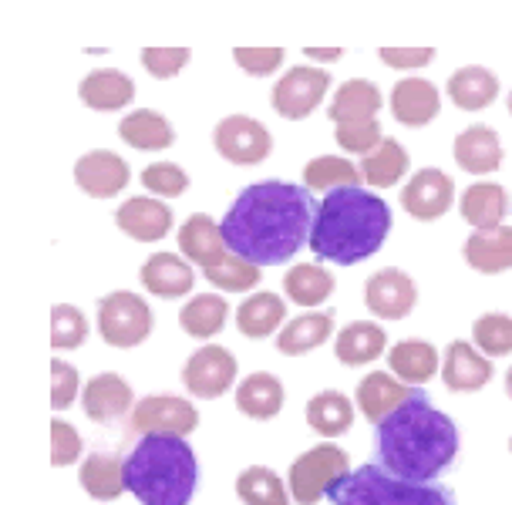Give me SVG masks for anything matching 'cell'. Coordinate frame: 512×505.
Listing matches in <instances>:
<instances>
[{
	"label": "cell",
	"instance_id": "cell-23",
	"mask_svg": "<svg viewBox=\"0 0 512 505\" xmlns=\"http://www.w3.org/2000/svg\"><path fill=\"white\" fill-rule=\"evenodd\" d=\"M462 256L475 273H506L512 266V226L475 229L462 246Z\"/></svg>",
	"mask_w": 512,
	"mask_h": 505
},
{
	"label": "cell",
	"instance_id": "cell-40",
	"mask_svg": "<svg viewBox=\"0 0 512 505\" xmlns=\"http://www.w3.org/2000/svg\"><path fill=\"white\" fill-rule=\"evenodd\" d=\"M361 169L347 159H337V155H317L304 165V186L334 192V189H347V186H358Z\"/></svg>",
	"mask_w": 512,
	"mask_h": 505
},
{
	"label": "cell",
	"instance_id": "cell-36",
	"mask_svg": "<svg viewBox=\"0 0 512 505\" xmlns=\"http://www.w3.org/2000/svg\"><path fill=\"white\" fill-rule=\"evenodd\" d=\"M307 425L324 438L344 435L354 425V404L341 391H320L307 401Z\"/></svg>",
	"mask_w": 512,
	"mask_h": 505
},
{
	"label": "cell",
	"instance_id": "cell-41",
	"mask_svg": "<svg viewBox=\"0 0 512 505\" xmlns=\"http://www.w3.org/2000/svg\"><path fill=\"white\" fill-rule=\"evenodd\" d=\"M88 337V320L71 303H58L51 310V347L54 351H75Z\"/></svg>",
	"mask_w": 512,
	"mask_h": 505
},
{
	"label": "cell",
	"instance_id": "cell-4",
	"mask_svg": "<svg viewBox=\"0 0 512 505\" xmlns=\"http://www.w3.org/2000/svg\"><path fill=\"white\" fill-rule=\"evenodd\" d=\"M199 462L182 435H142L125 458V485L142 505H189Z\"/></svg>",
	"mask_w": 512,
	"mask_h": 505
},
{
	"label": "cell",
	"instance_id": "cell-9",
	"mask_svg": "<svg viewBox=\"0 0 512 505\" xmlns=\"http://www.w3.org/2000/svg\"><path fill=\"white\" fill-rule=\"evenodd\" d=\"M327 88H331L327 71L310 68V64H297V68H290L287 75L277 78V85H273V95H270L273 112L280 118H290V122H300V118H307L320 101H324Z\"/></svg>",
	"mask_w": 512,
	"mask_h": 505
},
{
	"label": "cell",
	"instance_id": "cell-47",
	"mask_svg": "<svg viewBox=\"0 0 512 505\" xmlns=\"http://www.w3.org/2000/svg\"><path fill=\"white\" fill-rule=\"evenodd\" d=\"M233 61L240 64L246 75L267 78L283 64V51L280 48H236Z\"/></svg>",
	"mask_w": 512,
	"mask_h": 505
},
{
	"label": "cell",
	"instance_id": "cell-6",
	"mask_svg": "<svg viewBox=\"0 0 512 505\" xmlns=\"http://www.w3.org/2000/svg\"><path fill=\"white\" fill-rule=\"evenodd\" d=\"M334 505H459L452 489L438 482H411L381 465H361L347 472L327 492Z\"/></svg>",
	"mask_w": 512,
	"mask_h": 505
},
{
	"label": "cell",
	"instance_id": "cell-25",
	"mask_svg": "<svg viewBox=\"0 0 512 505\" xmlns=\"http://www.w3.org/2000/svg\"><path fill=\"white\" fill-rule=\"evenodd\" d=\"M391 374L408 384V388H425L428 381L438 374V351L428 341H418V337H408V341H398L388 354Z\"/></svg>",
	"mask_w": 512,
	"mask_h": 505
},
{
	"label": "cell",
	"instance_id": "cell-27",
	"mask_svg": "<svg viewBox=\"0 0 512 505\" xmlns=\"http://www.w3.org/2000/svg\"><path fill=\"white\" fill-rule=\"evenodd\" d=\"M78 95L88 108H95V112H118V108H125L128 101L135 98V85L125 71L98 68L81 81Z\"/></svg>",
	"mask_w": 512,
	"mask_h": 505
},
{
	"label": "cell",
	"instance_id": "cell-38",
	"mask_svg": "<svg viewBox=\"0 0 512 505\" xmlns=\"http://www.w3.org/2000/svg\"><path fill=\"white\" fill-rule=\"evenodd\" d=\"M236 495L246 505H290V499H294L280 475L267 465H250L246 472H240Z\"/></svg>",
	"mask_w": 512,
	"mask_h": 505
},
{
	"label": "cell",
	"instance_id": "cell-19",
	"mask_svg": "<svg viewBox=\"0 0 512 505\" xmlns=\"http://www.w3.org/2000/svg\"><path fill=\"white\" fill-rule=\"evenodd\" d=\"M438 108H442V95L425 78H401L391 88V115L408 128L428 125L438 115Z\"/></svg>",
	"mask_w": 512,
	"mask_h": 505
},
{
	"label": "cell",
	"instance_id": "cell-21",
	"mask_svg": "<svg viewBox=\"0 0 512 505\" xmlns=\"http://www.w3.org/2000/svg\"><path fill=\"white\" fill-rule=\"evenodd\" d=\"M142 277V287L155 293V297L162 300H176V297H186L192 290V283H196V273H192V266L182 260L176 253H155L149 260L142 263L139 270Z\"/></svg>",
	"mask_w": 512,
	"mask_h": 505
},
{
	"label": "cell",
	"instance_id": "cell-49",
	"mask_svg": "<svg viewBox=\"0 0 512 505\" xmlns=\"http://www.w3.org/2000/svg\"><path fill=\"white\" fill-rule=\"evenodd\" d=\"M378 58L388 64V68L411 71V68H425V64H432L435 48H381Z\"/></svg>",
	"mask_w": 512,
	"mask_h": 505
},
{
	"label": "cell",
	"instance_id": "cell-16",
	"mask_svg": "<svg viewBox=\"0 0 512 505\" xmlns=\"http://www.w3.org/2000/svg\"><path fill=\"white\" fill-rule=\"evenodd\" d=\"M135 394L128 388V381L122 374H95L85 391H81V408H85V415L91 421H98V425H115V421H122L132 408Z\"/></svg>",
	"mask_w": 512,
	"mask_h": 505
},
{
	"label": "cell",
	"instance_id": "cell-2",
	"mask_svg": "<svg viewBox=\"0 0 512 505\" xmlns=\"http://www.w3.org/2000/svg\"><path fill=\"white\" fill-rule=\"evenodd\" d=\"M378 465L411 482H435L459 455V428L418 388L374 431Z\"/></svg>",
	"mask_w": 512,
	"mask_h": 505
},
{
	"label": "cell",
	"instance_id": "cell-8",
	"mask_svg": "<svg viewBox=\"0 0 512 505\" xmlns=\"http://www.w3.org/2000/svg\"><path fill=\"white\" fill-rule=\"evenodd\" d=\"M347 472H351V462H347L344 448L324 442V445L304 452L294 465H290V479H287L290 495H294L297 505H314L324 499Z\"/></svg>",
	"mask_w": 512,
	"mask_h": 505
},
{
	"label": "cell",
	"instance_id": "cell-34",
	"mask_svg": "<svg viewBox=\"0 0 512 505\" xmlns=\"http://www.w3.org/2000/svg\"><path fill=\"white\" fill-rule=\"evenodd\" d=\"M331 330H334V317L327 314V310H320V314H300L290 320L287 327L280 330V337H277V351L280 354H287V357H300V354H310L314 347H320L331 337Z\"/></svg>",
	"mask_w": 512,
	"mask_h": 505
},
{
	"label": "cell",
	"instance_id": "cell-45",
	"mask_svg": "<svg viewBox=\"0 0 512 505\" xmlns=\"http://www.w3.org/2000/svg\"><path fill=\"white\" fill-rule=\"evenodd\" d=\"M189 58H192L189 48H145L142 51V68L149 71L152 78H172L186 68Z\"/></svg>",
	"mask_w": 512,
	"mask_h": 505
},
{
	"label": "cell",
	"instance_id": "cell-35",
	"mask_svg": "<svg viewBox=\"0 0 512 505\" xmlns=\"http://www.w3.org/2000/svg\"><path fill=\"white\" fill-rule=\"evenodd\" d=\"M226 317H230L226 297H219V293H199V297H192L179 310V327L189 337H196V341H206V337H216L226 327Z\"/></svg>",
	"mask_w": 512,
	"mask_h": 505
},
{
	"label": "cell",
	"instance_id": "cell-10",
	"mask_svg": "<svg viewBox=\"0 0 512 505\" xmlns=\"http://www.w3.org/2000/svg\"><path fill=\"white\" fill-rule=\"evenodd\" d=\"M216 152L233 165H260L273 149L270 128L250 115H230L213 132Z\"/></svg>",
	"mask_w": 512,
	"mask_h": 505
},
{
	"label": "cell",
	"instance_id": "cell-24",
	"mask_svg": "<svg viewBox=\"0 0 512 505\" xmlns=\"http://www.w3.org/2000/svg\"><path fill=\"white\" fill-rule=\"evenodd\" d=\"M455 162L472 176H489L502 165V142L489 125H472L455 139Z\"/></svg>",
	"mask_w": 512,
	"mask_h": 505
},
{
	"label": "cell",
	"instance_id": "cell-43",
	"mask_svg": "<svg viewBox=\"0 0 512 505\" xmlns=\"http://www.w3.org/2000/svg\"><path fill=\"white\" fill-rule=\"evenodd\" d=\"M142 186L162 199H176L189 189V176L176 162H155L142 172Z\"/></svg>",
	"mask_w": 512,
	"mask_h": 505
},
{
	"label": "cell",
	"instance_id": "cell-44",
	"mask_svg": "<svg viewBox=\"0 0 512 505\" xmlns=\"http://www.w3.org/2000/svg\"><path fill=\"white\" fill-rule=\"evenodd\" d=\"M337 132H334V139L337 145H341L344 152H351V155H368L374 152L378 145L384 142V135H381V125L378 122H358V125H334Z\"/></svg>",
	"mask_w": 512,
	"mask_h": 505
},
{
	"label": "cell",
	"instance_id": "cell-11",
	"mask_svg": "<svg viewBox=\"0 0 512 505\" xmlns=\"http://www.w3.org/2000/svg\"><path fill=\"white\" fill-rule=\"evenodd\" d=\"M199 428V411L189 401L172 394H152L142 398L132 411V431L139 435H182Z\"/></svg>",
	"mask_w": 512,
	"mask_h": 505
},
{
	"label": "cell",
	"instance_id": "cell-12",
	"mask_svg": "<svg viewBox=\"0 0 512 505\" xmlns=\"http://www.w3.org/2000/svg\"><path fill=\"white\" fill-rule=\"evenodd\" d=\"M236 381V357L219 344L199 347L182 367V384L196 398H223Z\"/></svg>",
	"mask_w": 512,
	"mask_h": 505
},
{
	"label": "cell",
	"instance_id": "cell-3",
	"mask_svg": "<svg viewBox=\"0 0 512 505\" xmlns=\"http://www.w3.org/2000/svg\"><path fill=\"white\" fill-rule=\"evenodd\" d=\"M391 233V206L361 186L334 189L320 199L310 250L317 260L334 266H354L384 246Z\"/></svg>",
	"mask_w": 512,
	"mask_h": 505
},
{
	"label": "cell",
	"instance_id": "cell-29",
	"mask_svg": "<svg viewBox=\"0 0 512 505\" xmlns=\"http://www.w3.org/2000/svg\"><path fill=\"white\" fill-rule=\"evenodd\" d=\"M78 482H81V489L91 495V499L112 502L122 492H128V485H125V462L118 455L95 452V455H88L85 462H81Z\"/></svg>",
	"mask_w": 512,
	"mask_h": 505
},
{
	"label": "cell",
	"instance_id": "cell-15",
	"mask_svg": "<svg viewBox=\"0 0 512 505\" xmlns=\"http://www.w3.org/2000/svg\"><path fill=\"white\" fill-rule=\"evenodd\" d=\"M128 179H132V169L122 155H115L112 149H95L88 155H81L78 165H75V182L81 186L85 196H95V199H112L118 196Z\"/></svg>",
	"mask_w": 512,
	"mask_h": 505
},
{
	"label": "cell",
	"instance_id": "cell-37",
	"mask_svg": "<svg viewBox=\"0 0 512 505\" xmlns=\"http://www.w3.org/2000/svg\"><path fill=\"white\" fill-rule=\"evenodd\" d=\"M283 293L300 307H317L334 293V273L317 263L290 266L287 277H283Z\"/></svg>",
	"mask_w": 512,
	"mask_h": 505
},
{
	"label": "cell",
	"instance_id": "cell-14",
	"mask_svg": "<svg viewBox=\"0 0 512 505\" xmlns=\"http://www.w3.org/2000/svg\"><path fill=\"white\" fill-rule=\"evenodd\" d=\"M364 303L381 320H405L418 303V287L405 270H378L364 283Z\"/></svg>",
	"mask_w": 512,
	"mask_h": 505
},
{
	"label": "cell",
	"instance_id": "cell-26",
	"mask_svg": "<svg viewBox=\"0 0 512 505\" xmlns=\"http://www.w3.org/2000/svg\"><path fill=\"white\" fill-rule=\"evenodd\" d=\"M509 192L499 186V182H475L462 192L459 209L462 219L472 229H496L502 226V219L509 213Z\"/></svg>",
	"mask_w": 512,
	"mask_h": 505
},
{
	"label": "cell",
	"instance_id": "cell-31",
	"mask_svg": "<svg viewBox=\"0 0 512 505\" xmlns=\"http://www.w3.org/2000/svg\"><path fill=\"white\" fill-rule=\"evenodd\" d=\"M236 408H240L246 418H256V421L277 418L283 408V384L267 371H253L250 378H243L240 388H236Z\"/></svg>",
	"mask_w": 512,
	"mask_h": 505
},
{
	"label": "cell",
	"instance_id": "cell-18",
	"mask_svg": "<svg viewBox=\"0 0 512 505\" xmlns=\"http://www.w3.org/2000/svg\"><path fill=\"white\" fill-rule=\"evenodd\" d=\"M415 391L418 388L401 384L391 371H371L361 378L358 391H354V401H358V408L364 411V418H368L371 425H381V421L388 418L398 404L415 398Z\"/></svg>",
	"mask_w": 512,
	"mask_h": 505
},
{
	"label": "cell",
	"instance_id": "cell-50",
	"mask_svg": "<svg viewBox=\"0 0 512 505\" xmlns=\"http://www.w3.org/2000/svg\"><path fill=\"white\" fill-rule=\"evenodd\" d=\"M307 58L310 61H341L344 51L341 48H307Z\"/></svg>",
	"mask_w": 512,
	"mask_h": 505
},
{
	"label": "cell",
	"instance_id": "cell-53",
	"mask_svg": "<svg viewBox=\"0 0 512 505\" xmlns=\"http://www.w3.org/2000/svg\"><path fill=\"white\" fill-rule=\"evenodd\" d=\"M509 452H512V438H509Z\"/></svg>",
	"mask_w": 512,
	"mask_h": 505
},
{
	"label": "cell",
	"instance_id": "cell-20",
	"mask_svg": "<svg viewBox=\"0 0 512 505\" xmlns=\"http://www.w3.org/2000/svg\"><path fill=\"white\" fill-rule=\"evenodd\" d=\"M492 357L479 354L469 341H452L445 351L442 381L448 391H479L492 381Z\"/></svg>",
	"mask_w": 512,
	"mask_h": 505
},
{
	"label": "cell",
	"instance_id": "cell-51",
	"mask_svg": "<svg viewBox=\"0 0 512 505\" xmlns=\"http://www.w3.org/2000/svg\"><path fill=\"white\" fill-rule=\"evenodd\" d=\"M506 394L512 398V367H509V374H506Z\"/></svg>",
	"mask_w": 512,
	"mask_h": 505
},
{
	"label": "cell",
	"instance_id": "cell-32",
	"mask_svg": "<svg viewBox=\"0 0 512 505\" xmlns=\"http://www.w3.org/2000/svg\"><path fill=\"white\" fill-rule=\"evenodd\" d=\"M283 320H287V303H283L280 293H253L236 307V327H240L243 337H253V341L270 337Z\"/></svg>",
	"mask_w": 512,
	"mask_h": 505
},
{
	"label": "cell",
	"instance_id": "cell-13",
	"mask_svg": "<svg viewBox=\"0 0 512 505\" xmlns=\"http://www.w3.org/2000/svg\"><path fill=\"white\" fill-rule=\"evenodd\" d=\"M455 202V182L445 176L442 169L428 165V169H418L415 176L408 179V186L401 189V206L405 213H411L418 223H432V219L445 216Z\"/></svg>",
	"mask_w": 512,
	"mask_h": 505
},
{
	"label": "cell",
	"instance_id": "cell-39",
	"mask_svg": "<svg viewBox=\"0 0 512 505\" xmlns=\"http://www.w3.org/2000/svg\"><path fill=\"white\" fill-rule=\"evenodd\" d=\"M408 172V152H405V145L395 142V139H384L378 149L364 155V162H361V176L368 186H395V182L405 176Z\"/></svg>",
	"mask_w": 512,
	"mask_h": 505
},
{
	"label": "cell",
	"instance_id": "cell-1",
	"mask_svg": "<svg viewBox=\"0 0 512 505\" xmlns=\"http://www.w3.org/2000/svg\"><path fill=\"white\" fill-rule=\"evenodd\" d=\"M317 206L320 202L310 196L307 186L263 179L233 199L219 229L240 260L253 266H280L310 243Z\"/></svg>",
	"mask_w": 512,
	"mask_h": 505
},
{
	"label": "cell",
	"instance_id": "cell-28",
	"mask_svg": "<svg viewBox=\"0 0 512 505\" xmlns=\"http://www.w3.org/2000/svg\"><path fill=\"white\" fill-rule=\"evenodd\" d=\"M384 347H388V334H384L378 324H371V320H354V324H347L341 334H337L334 354H337V361L347 367H361V364L378 361L384 354Z\"/></svg>",
	"mask_w": 512,
	"mask_h": 505
},
{
	"label": "cell",
	"instance_id": "cell-42",
	"mask_svg": "<svg viewBox=\"0 0 512 505\" xmlns=\"http://www.w3.org/2000/svg\"><path fill=\"white\" fill-rule=\"evenodd\" d=\"M475 347H482L486 357L512 354V317L509 314H482L472 327Z\"/></svg>",
	"mask_w": 512,
	"mask_h": 505
},
{
	"label": "cell",
	"instance_id": "cell-17",
	"mask_svg": "<svg viewBox=\"0 0 512 505\" xmlns=\"http://www.w3.org/2000/svg\"><path fill=\"white\" fill-rule=\"evenodd\" d=\"M115 223L122 233H128L132 240L139 243H155V240H166V233L172 229V213L166 202L149 199V196H132L118 206Z\"/></svg>",
	"mask_w": 512,
	"mask_h": 505
},
{
	"label": "cell",
	"instance_id": "cell-22",
	"mask_svg": "<svg viewBox=\"0 0 512 505\" xmlns=\"http://www.w3.org/2000/svg\"><path fill=\"white\" fill-rule=\"evenodd\" d=\"M381 105H384L381 88L374 81L354 78L337 88L334 101L327 105V115H331L334 125H358V122H374Z\"/></svg>",
	"mask_w": 512,
	"mask_h": 505
},
{
	"label": "cell",
	"instance_id": "cell-5",
	"mask_svg": "<svg viewBox=\"0 0 512 505\" xmlns=\"http://www.w3.org/2000/svg\"><path fill=\"white\" fill-rule=\"evenodd\" d=\"M179 250L192 266L203 270V277L213 283L216 290L246 293L263 277L260 266L240 260V256L226 246L223 229H219L216 219H209L206 213L189 216L186 223L179 226Z\"/></svg>",
	"mask_w": 512,
	"mask_h": 505
},
{
	"label": "cell",
	"instance_id": "cell-7",
	"mask_svg": "<svg viewBox=\"0 0 512 505\" xmlns=\"http://www.w3.org/2000/svg\"><path fill=\"white\" fill-rule=\"evenodd\" d=\"M152 327L155 314L139 293L115 290L98 300V334L108 347H118V351L139 347L152 334Z\"/></svg>",
	"mask_w": 512,
	"mask_h": 505
},
{
	"label": "cell",
	"instance_id": "cell-46",
	"mask_svg": "<svg viewBox=\"0 0 512 505\" xmlns=\"http://www.w3.org/2000/svg\"><path fill=\"white\" fill-rule=\"evenodd\" d=\"M81 458V435L75 428L68 425V421L54 418L51 421V465H75Z\"/></svg>",
	"mask_w": 512,
	"mask_h": 505
},
{
	"label": "cell",
	"instance_id": "cell-30",
	"mask_svg": "<svg viewBox=\"0 0 512 505\" xmlns=\"http://www.w3.org/2000/svg\"><path fill=\"white\" fill-rule=\"evenodd\" d=\"M499 95V78L492 75L482 64H469V68H459L452 78H448V98L462 108V112H482L489 108Z\"/></svg>",
	"mask_w": 512,
	"mask_h": 505
},
{
	"label": "cell",
	"instance_id": "cell-48",
	"mask_svg": "<svg viewBox=\"0 0 512 505\" xmlns=\"http://www.w3.org/2000/svg\"><path fill=\"white\" fill-rule=\"evenodd\" d=\"M78 398V371L64 361H51V408L64 411Z\"/></svg>",
	"mask_w": 512,
	"mask_h": 505
},
{
	"label": "cell",
	"instance_id": "cell-52",
	"mask_svg": "<svg viewBox=\"0 0 512 505\" xmlns=\"http://www.w3.org/2000/svg\"><path fill=\"white\" fill-rule=\"evenodd\" d=\"M509 112H512V91H509Z\"/></svg>",
	"mask_w": 512,
	"mask_h": 505
},
{
	"label": "cell",
	"instance_id": "cell-33",
	"mask_svg": "<svg viewBox=\"0 0 512 505\" xmlns=\"http://www.w3.org/2000/svg\"><path fill=\"white\" fill-rule=\"evenodd\" d=\"M118 135H122L132 149H142V152H162L176 142V132H172L169 118L152 112V108H139V112L125 115L122 125H118Z\"/></svg>",
	"mask_w": 512,
	"mask_h": 505
}]
</instances>
